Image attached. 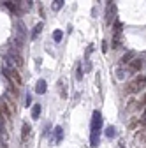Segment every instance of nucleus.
Listing matches in <instances>:
<instances>
[{
    "mask_svg": "<svg viewBox=\"0 0 146 148\" xmlns=\"http://www.w3.org/2000/svg\"><path fill=\"white\" fill-rule=\"evenodd\" d=\"M90 129H92V132H100V129H102V115H100V111H93V115H92V123H90Z\"/></svg>",
    "mask_w": 146,
    "mask_h": 148,
    "instance_id": "nucleus-1",
    "label": "nucleus"
},
{
    "mask_svg": "<svg viewBox=\"0 0 146 148\" xmlns=\"http://www.w3.org/2000/svg\"><path fill=\"white\" fill-rule=\"evenodd\" d=\"M9 58L12 60V64H16V67H23V64H25V60H23V57H21V53L16 51L14 48L9 49Z\"/></svg>",
    "mask_w": 146,
    "mask_h": 148,
    "instance_id": "nucleus-2",
    "label": "nucleus"
},
{
    "mask_svg": "<svg viewBox=\"0 0 146 148\" xmlns=\"http://www.w3.org/2000/svg\"><path fill=\"white\" fill-rule=\"evenodd\" d=\"M14 25H16V30H18V39L20 41H25V37H27V27H25V23L21 21V20H16L14 21Z\"/></svg>",
    "mask_w": 146,
    "mask_h": 148,
    "instance_id": "nucleus-3",
    "label": "nucleus"
},
{
    "mask_svg": "<svg viewBox=\"0 0 146 148\" xmlns=\"http://www.w3.org/2000/svg\"><path fill=\"white\" fill-rule=\"evenodd\" d=\"M143 67H144V62H143V58H134V60L129 64V71H130V72H139Z\"/></svg>",
    "mask_w": 146,
    "mask_h": 148,
    "instance_id": "nucleus-4",
    "label": "nucleus"
},
{
    "mask_svg": "<svg viewBox=\"0 0 146 148\" xmlns=\"http://www.w3.org/2000/svg\"><path fill=\"white\" fill-rule=\"evenodd\" d=\"M115 12H116V5H115V4H107V9H106V23H107V25L113 23L111 18H113Z\"/></svg>",
    "mask_w": 146,
    "mask_h": 148,
    "instance_id": "nucleus-5",
    "label": "nucleus"
},
{
    "mask_svg": "<svg viewBox=\"0 0 146 148\" xmlns=\"http://www.w3.org/2000/svg\"><path fill=\"white\" fill-rule=\"evenodd\" d=\"M2 5H5L11 12H14L16 16H20L21 14V11H20V4H16V2H4Z\"/></svg>",
    "mask_w": 146,
    "mask_h": 148,
    "instance_id": "nucleus-6",
    "label": "nucleus"
},
{
    "mask_svg": "<svg viewBox=\"0 0 146 148\" xmlns=\"http://www.w3.org/2000/svg\"><path fill=\"white\" fill-rule=\"evenodd\" d=\"M58 90H60V97H62V99H67V97H69V92H67V83H65V79H63V78L58 81Z\"/></svg>",
    "mask_w": 146,
    "mask_h": 148,
    "instance_id": "nucleus-7",
    "label": "nucleus"
},
{
    "mask_svg": "<svg viewBox=\"0 0 146 148\" xmlns=\"http://www.w3.org/2000/svg\"><path fill=\"white\" fill-rule=\"evenodd\" d=\"M7 139H9V136L5 132V127H4V123H0V145H2V148H7L5 146L7 145Z\"/></svg>",
    "mask_w": 146,
    "mask_h": 148,
    "instance_id": "nucleus-8",
    "label": "nucleus"
},
{
    "mask_svg": "<svg viewBox=\"0 0 146 148\" xmlns=\"http://www.w3.org/2000/svg\"><path fill=\"white\" fill-rule=\"evenodd\" d=\"M134 57H136V53L134 51H127L123 57H121V60H120V64L121 65H127V64H130L132 60H134Z\"/></svg>",
    "mask_w": 146,
    "mask_h": 148,
    "instance_id": "nucleus-9",
    "label": "nucleus"
},
{
    "mask_svg": "<svg viewBox=\"0 0 146 148\" xmlns=\"http://www.w3.org/2000/svg\"><path fill=\"white\" fill-rule=\"evenodd\" d=\"M42 28H44V25H42V23H37V25H35V27H33V30H32V34H30V39H32V41L37 39V37L41 35V32H42Z\"/></svg>",
    "mask_w": 146,
    "mask_h": 148,
    "instance_id": "nucleus-10",
    "label": "nucleus"
},
{
    "mask_svg": "<svg viewBox=\"0 0 146 148\" xmlns=\"http://www.w3.org/2000/svg\"><path fill=\"white\" fill-rule=\"evenodd\" d=\"M46 90H48V83L44 79H39L35 83V92H37V94H46Z\"/></svg>",
    "mask_w": 146,
    "mask_h": 148,
    "instance_id": "nucleus-11",
    "label": "nucleus"
},
{
    "mask_svg": "<svg viewBox=\"0 0 146 148\" xmlns=\"http://www.w3.org/2000/svg\"><path fill=\"white\" fill-rule=\"evenodd\" d=\"M137 90H141V85H139L137 81H130L129 85L125 86V92H127V94H134V92H137Z\"/></svg>",
    "mask_w": 146,
    "mask_h": 148,
    "instance_id": "nucleus-12",
    "label": "nucleus"
},
{
    "mask_svg": "<svg viewBox=\"0 0 146 148\" xmlns=\"http://www.w3.org/2000/svg\"><path fill=\"white\" fill-rule=\"evenodd\" d=\"M99 138H100V132H90V146L92 148L99 146Z\"/></svg>",
    "mask_w": 146,
    "mask_h": 148,
    "instance_id": "nucleus-13",
    "label": "nucleus"
},
{
    "mask_svg": "<svg viewBox=\"0 0 146 148\" xmlns=\"http://www.w3.org/2000/svg\"><path fill=\"white\" fill-rule=\"evenodd\" d=\"M30 131H32V129H30V125L25 122V123H23V127H21V141H23V143L28 139V136H30Z\"/></svg>",
    "mask_w": 146,
    "mask_h": 148,
    "instance_id": "nucleus-14",
    "label": "nucleus"
},
{
    "mask_svg": "<svg viewBox=\"0 0 146 148\" xmlns=\"http://www.w3.org/2000/svg\"><path fill=\"white\" fill-rule=\"evenodd\" d=\"M41 109H42V108H41L39 102H35V104L32 106V118H33V120H37V118L41 116Z\"/></svg>",
    "mask_w": 146,
    "mask_h": 148,
    "instance_id": "nucleus-15",
    "label": "nucleus"
},
{
    "mask_svg": "<svg viewBox=\"0 0 146 148\" xmlns=\"http://www.w3.org/2000/svg\"><path fill=\"white\" fill-rule=\"evenodd\" d=\"M53 132H55V143H60V141H62V136H63V129H62L60 125H57Z\"/></svg>",
    "mask_w": 146,
    "mask_h": 148,
    "instance_id": "nucleus-16",
    "label": "nucleus"
},
{
    "mask_svg": "<svg viewBox=\"0 0 146 148\" xmlns=\"http://www.w3.org/2000/svg\"><path fill=\"white\" fill-rule=\"evenodd\" d=\"M121 30H123V25L120 21H113V35H121Z\"/></svg>",
    "mask_w": 146,
    "mask_h": 148,
    "instance_id": "nucleus-17",
    "label": "nucleus"
},
{
    "mask_svg": "<svg viewBox=\"0 0 146 148\" xmlns=\"http://www.w3.org/2000/svg\"><path fill=\"white\" fill-rule=\"evenodd\" d=\"M0 111H4L7 118L12 116V113H11V109H9V104H7V102H0Z\"/></svg>",
    "mask_w": 146,
    "mask_h": 148,
    "instance_id": "nucleus-18",
    "label": "nucleus"
},
{
    "mask_svg": "<svg viewBox=\"0 0 146 148\" xmlns=\"http://www.w3.org/2000/svg\"><path fill=\"white\" fill-rule=\"evenodd\" d=\"M113 49H118L121 46V35H113V42H111Z\"/></svg>",
    "mask_w": 146,
    "mask_h": 148,
    "instance_id": "nucleus-19",
    "label": "nucleus"
},
{
    "mask_svg": "<svg viewBox=\"0 0 146 148\" xmlns=\"http://www.w3.org/2000/svg\"><path fill=\"white\" fill-rule=\"evenodd\" d=\"M12 44H14V49L16 51H21L23 49V41H20L18 37H14V39H12Z\"/></svg>",
    "mask_w": 146,
    "mask_h": 148,
    "instance_id": "nucleus-20",
    "label": "nucleus"
},
{
    "mask_svg": "<svg viewBox=\"0 0 146 148\" xmlns=\"http://www.w3.org/2000/svg\"><path fill=\"white\" fill-rule=\"evenodd\" d=\"M106 136H107V138H115V136H116V129H115L113 125L106 127Z\"/></svg>",
    "mask_w": 146,
    "mask_h": 148,
    "instance_id": "nucleus-21",
    "label": "nucleus"
},
{
    "mask_svg": "<svg viewBox=\"0 0 146 148\" xmlns=\"http://www.w3.org/2000/svg\"><path fill=\"white\" fill-rule=\"evenodd\" d=\"M63 7V0H55V2L51 4V9L53 11H60Z\"/></svg>",
    "mask_w": 146,
    "mask_h": 148,
    "instance_id": "nucleus-22",
    "label": "nucleus"
},
{
    "mask_svg": "<svg viewBox=\"0 0 146 148\" xmlns=\"http://www.w3.org/2000/svg\"><path fill=\"white\" fill-rule=\"evenodd\" d=\"M62 35H63L62 30H55V32H53V41H55V42H60V41H62Z\"/></svg>",
    "mask_w": 146,
    "mask_h": 148,
    "instance_id": "nucleus-23",
    "label": "nucleus"
},
{
    "mask_svg": "<svg viewBox=\"0 0 146 148\" xmlns=\"http://www.w3.org/2000/svg\"><path fill=\"white\" fill-rule=\"evenodd\" d=\"M76 79H78V81L83 79V67H81V64L76 65Z\"/></svg>",
    "mask_w": 146,
    "mask_h": 148,
    "instance_id": "nucleus-24",
    "label": "nucleus"
},
{
    "mask_svg": "<svg viewBox=\"0 0 146 148\" xmlns=\"http://www.w3.org/2000/svg\"><path fill=\"white\" fill-rule=\"evenodd\" d=\"M136 81H137V83L143 86V85L146 83V76H137V78H136Z\"/></svg>",
    "mask_w": 146,
    "mask_h": 148,
    "instance_id": "nucleus-25",
    "label": "nucleus"
},
{
    "mask_svg": "<svg viewBox=\"0 0 146 148\" xmlns=\"http://www.w3.org/2000/svg\"><path fill=\"white\" fill-rule=\"evenodd\" d=\"M90 71H92V62L86 60V62H85V72H90Z\"/></svg>",
    "mask_w": 146,
    "mask_h": 148,
    "instance_id": "nucleus-26",
    "label": "nucleus"
},
{
    "mask_svg": "<svg viewBox=\"0 0 146 148\" xmlns=\"http://www.w3.org/2000/svg\"><path fill=\"white\" fill-rule=\"evenodd\" d=\"M25 102H27V108L32 104V95H30V94H27V97H25Z\"/></svg>",
    "mask_w": 146,
    "mask_h": 148,
    "instance_id": "nucleus-27",
    "label": "nucleus"
},
{
    "mask_svg": "<svg viewBox=\"0 0 146 148\" xmlns=\"http://www.w3.org/2000/svg\"><path fill=\"white\" fill-rule=\"evenodd\" d=\"M118 78H120V79L125 78V71H123V69H118Z\"/></svg>",
    "mask_w": 146,
    "mask_h": 148,
    "instance_id": "nucleus-28",
    "label": "nucleus"
},
{
    "mask_svg": "<svg viewBox=\"0 0 146 148\" xmlns=\"http://www.w3.org/2000/svg\"><path fill=\"white\" fill-rule=\"evenodd\" d=\"M102 53H107V41H102Z\"/></svg>",
    "mask_w": 146,
    "mask_h": 148,
    "instance_id": "nucleus-29",
    "label": "nucleus"
},
{
    "mask_svg": "<svg viewBox=\"0 0 146 148\" xmlns=\"http://www.w3.org/2000/svg\"><path fill=\"white\" fill-rule=\"evenodd\" d=\"M49 127H51V125H49V123H46V127H44V132H42L44 136H48V134H49Z\"/></svg>",
    "mask_w": 146,
    "mask_h": 148,
    "instance_id": "nucleus-30",
    "label": "nucleus"
},
{
    "mask_svg": "<svg viewBox=\"0 0 146 148\" xmlns=\"http://www.w3.org/2000/svg\"><path fill=\"white\" fill-rule=\"evenodd\" d=\"M118 148H125V145H123V141H120V143H118Z\"/></svg>",
    "mask_w": 146,
    "mask_h": 148,
    "instance_id": "nucleus-31",
    "label": "nucleus"
},
{
    "mask_svg": "<svg viewBox=\"0 0 146 148\" xmlns=\"http://www.w3.org/2000/svg\"><path fill=\"white\" fill-rule=\"evenodd\" d=\"M144 104H146V95H143V104L141 106H144Z\"/></svg>",
    "mask_w": 146,
    "mask_h": 148,
    "instance_id": "nucleus-32",
    "label": "nucleus"
},
{
    "mask_svg": "<svg viewBox=\"0 0 146 148\" xmlns=\"http://www.w3.org/2000/svg\"><path fill=\"white\" fill-rule=\"evenodd\" d=\"M2 120H4V115H2V111H0V123H2Z\"/></svg>",
    "mask_w": 146,
    "mask_h": 148,
    "instance_id": "nucleus-33",
    "label": "nucleus"
},
{
    "mask_svg": "<svg viewBox=\"0 0 146 148\" xmlns=\"http://www.w3.org/2000/svg\"><path fill=\"white\" fill-rule=\"evenodd\" d=\"M144 138H146V132H144Z\"/></svg>",
    "mask_w": 146,
    "mask_h": 148,
    "instance_id": "nucleus-34",
    "label": "nucleus"
}]
</instances>
